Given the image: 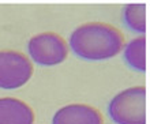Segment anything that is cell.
Returning a JSON list of instances; mask_svg holds the SVG:
<instances>
[{"label": "cell", "mask_w": 150, "mask_h": 124, "mask_svg": "<svg viewBox=\"0 0 150 124\" xmlns=\"http://www.w3.org/2000/svg\"><path fill=\"white\" fill-rule=\"evenodd\" d=\"M68 49L86 61H103L117 56L126 41L123 33L113 25L104 22H86L70 36Z\"/></svg>", "instance_id": "6da1fadb"}, {"label": "cell", "mask_w": 150, "mask_h": 124, "mask_svg": "<svg viewBox=\"0 0 150 124\" xmlns=\"http://www.w3.org/2000/svg\"><path fill=\"white\" fill-rule=\"evenodd\" d=\"M108 115L116 124H146V90L143 86L117 93L108 104Z\"/></svg>", "instance_id": "7a4b0ae2"}, {"label": "cell", "mask_w": 150, "mask_h": 124, "mask_svg": "<svg viewBox=\"0 0 150 124\" xmlns=\"http://www.w3.org/2000/svg\"><path fill=\"white\" fill-rule=\"evenodd\" d=\"M68 51L67 41L53 32L36 34L28 42V57L32 63L41 67H53L62 64L67 59Z\"/></svg>", "instance_id": "3957f363"}, {"label": "cell", "mask_w": 150, "mask_h": 124, "mask_svg": "<svg viewBox=\"0 0 150 124\" xmlns=\"http://www.w3.org/2000/svg\"><path fill=\"white\" fill-rule=\"evenodd\" d=\"M33 71V63L25 53L12 49L0 51V89L22 87L30 80Z\"/></svg>", "instance_id": "277c9868"}, {"label": "cell", "mask_w": 150, "mask_h": 124, "mask_svg": "<svg viewBox=\"0 0 150 124\" xmlns=\"http://www.w3.org/2000/svg\"><path fill=\"white\" fill-rule=\"evenodd\" d=\"M52 124H104V117L91 105L70 104L56 111Z\"/></svg>", "instance_id": "5b68a950"}, {"label": "cell", "mask_w": 150, "mask_h": 124, "mask_svg": "<svg viewBox=\"0 0 150 124\" xmlns=\"http://www.w3.org/2000/svg\"><path fill=\"white\" fill-rule=\"evenodd\" d=\"M0 124H34V111L14 97L0 98Z\"/></svg>", "instance_id": "8992f818"}, {"label": "cell", "mask_w": 150, "mask_h": 124, "mask_svg": "<svg viewBox=\"0 0 150 124\" xmlns=\"http://www.w3.org/2000/svg\"><path fill=\"white\" fill-rule=\"evenodd\" d=\"M145 49H146V38L139 36L128 41L123 48V60L131 70L138 72L146 71V60H145Z\"/></svg>", "instance_id": "52a82bcc"}, {"label": "cell", "mask_w": 150, "mask_h": 124, "mask_svg": "<svg viewBox=\"0 0 150 124\" xmlns=\"http://www.w3.org/2000/svg\"><path fill=\"white\" fill-rule=\"evenodd\" d=\"M146 6L145 4H127L123 8V20L131 32L145 36L146 32V19H145Z\"/></svg>", "instance_id": "ba28073f"}]
</instances>
